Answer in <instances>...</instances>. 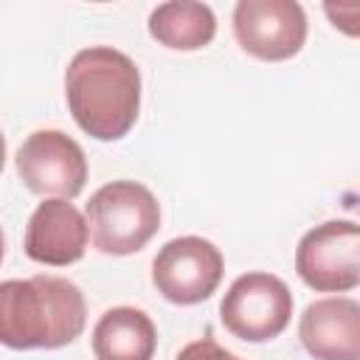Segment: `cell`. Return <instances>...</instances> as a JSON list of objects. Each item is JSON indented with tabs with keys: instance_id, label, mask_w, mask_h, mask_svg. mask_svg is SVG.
I'll return each instance as SVG.
<instances>
[{
	"instance_id": "1",
	"label": "cell",
	"mask_w": 360,
	"mask_h": 360,
	"mask_svg": "<svg viewBox=\"0 0 360 360\" xmlns=\"http://www.w3.org/2000/svg\"><path fill=\"white\" fill-rule=\"evenodd\" d=\"M65 96L82 132L98 141H118L138 121L141 73L127 53L93 45L70 59Z\"/></svg>"
},
{
	"instance_id": "2",
	"label": "cell",
	"mask_w": 360,
	"mask_h": 360,
	"mask_svg": "<svg viewBox=\"0 0 360 360\" xmlns=\"http://www.w3.org/2000/svg\"><path fill=\"white\" fill-rule=\"evenodd\" d=\"M87 321L82 290L59 276L0 281V343L8 349H59Z\"/></svg>"
},
{
	"instance_id": "3",
	"label": "cell",
	"mask_w": 360,
	"mask_h": 360,
	"mask_svg": "<svg viewBox=\"0 0 360 360\" xmlns=\"http://www.w3.org/2000/svg\"><path fill=\"white\" fill-rule=\"evenodd\" d=\"M93 245L107 256L138 253L160 228V205L155 194L135 180H112L101 186L84 208Z\"/></svg>"
},
{
	"instance_id": "4",
	"label": "cell",
	"mask_w": 360,
	"mask_h": 360,
	"mask_svg": "<svg viewBox=\"0 0 360 360\" xmlns=\"http://www.w3.org/2000/svg\"><path fill=\"white\" fill-rule=\"evenodd\" d=\"M219 318L239 340H273L292 318V292L273 273H245L228 287L219 304Z\"/></svg>"
},
{
	"instance_id": "5",
	"label": "cell",
	"mask_w": 360,
	"mask_h": 360,
	"mask_svg": "<svg viewBox=\"0 0 360 360\" xmlns=\"http://www.w3.org/2000/svg\"><path fill=\"white\" fill-rule=\"evenodd\" d=\"M295 270L318 292L354 290L360 284V228L352 219L315 225L295 248Z\"/></svg>"
},
{
	"instance_id": "6",
	"label": "cell",
	"mask_w": 360,
	"mask_h": 360,
	"mask_svg": "<svg viewBox=\"0 0 360 360\" xmlns=\"http://www.w3.org/2000/svg\"><path fill=\"white\" fill-rule=\"evenodd\" d=\"M225 273L222 253L202 236H177L166 242L152 262V281L158 292L180 307L211 298Z\"/></svg>"
},
{
	"instance_id": "7",
	"label": "cell",
	"mask_w": 360,
	"mask_h": 360,
	"mask_svg": "<svg viewBox=\"0 0 360 360\" xmlns=\"http://www.w3.org/2000/svg\"><path fill=\"white\" fill-rule=\"evenodd\" d=\"M17 174L34 194L73 200L87 183L82 146L59 129H37L17 149Z\"/></svg>"
},
{
	"instance_id": "8",
	"label": "cell",
	"mask_w": 360,
	"mask_h": 360,
	"mask_svg": "<svg viewBox=\"0 0 360 360\" xmlns=\"http://www.w3.org/2000/svg\"><path fill=\"white\" fill-rule=\"evenodd\" d=\"M233 37L256 59L284 62L304 48L307 14L295 0H239Z\"/></svg>"
},
{
	"instance_id": "9",
	"label": "cell",
	"mask_w": 360,
	"mask_h": 360,
	"mask_svg": "<svg viewBox=\"0 0 360 360\" xmlns=\"http://www.w3.org/2000/svg\"><path fill=\"white\" fill-rule=\"evenodd\" d=\"M87 219L70 200H45L34 208L28 225H25V256L51 264L65 267L84 256L87 250Z\"/></svg>"
},
{
	"instance_id": "10",
	"label": "cell",
	"mask_w": 360,
	"mask_h": 360,
	"mask_svg": "<svg viewBox=\"0 0 360 360\" xmlns=\"http://www.w3.org/2000/svg\"><path fill=\"white\" fill-rule=\"evenodd\" d=\"M298 338L315 360H360V304L343 295L312 301L301 315Z\"/></svg>"
},
{
	"instance_id": "11",
	"label": "cell",
	"mask_w": 360,
	"mask_h": 360,
	"mask_svg": "<svg viewBox=\"0 0 360 360\" xmlns=\"http://www.w3.org/2000/svg\"><path fill=\"white\" fill-rule=\"evenodd\" d=\"M158 349V329L152 318L135 307L107 309L93 329L96 360H152Z\"/></svg>"
},
{
	"instance_id": "12",
	"label": "cell",
	"mask_w": 360,
	"mask_h": 360,
	"mask_svg": "<svg viewBox=\"0 0 360 360\" xmlns=\"http://www.w3.org/2000/svg\"><path fill=\"white\" fill-rule=\"evenodd\" d=\"M149 34L172 51H197L214 39L217 17L205 3H160L149 14Z\"/></svg>"
},
{
	"instance_id": "13",
	"label": "cell",
	"mask_w": 360,
	"mask_h": 360,
	"mask_svg": "<svg viewBox=\"0 0 360 360\" xmlns=\"http://www.w3.org/2000/svg\"><path fill=\"white\" fill-rule=\"evenodd\" d=\"M174 360H239V357L231 354L228 349H222L214 338H200V340H191L188 346H183Z\"/></svg>"
},
{
	"instance_id": "14",
	"label": "cell",
	"mask_w": 360,
	"mask_h": 360,
	"mask_svg": "<svg viewBox=\"0 0 360 360\" xmlns=\"http://www.w3.org/2000/svg\"><path fill=\"white\" fill-rule=\"evenodd\" d=\"M3 163H6V138L0 132V172H3Z\"/></svg>"
},
{
	"instance_id": "15",
	"label": "cell",
	"mask_w": 360,
	"mask_h": 360,
	"mask_svg": "<svg viewBox=\"0 0 360 360\" xmlns=\"http://www.w3.org/2000/svg\"><path fill=\"white\" fill-rule=\"evenodd\" d=\"M3 250H6V242H3V231H0V262H3Z\"/></svg>"
}]
</instances>
